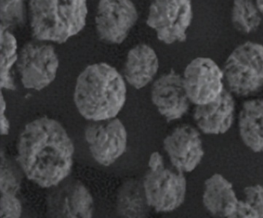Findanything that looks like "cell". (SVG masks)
I'll return each mask as SVG.
<instances>
[{
	"mask_svg": "<svg viewBox=\"0 0 263 218\" xmlns=\"http://www.w3.org/2000/svg\"><path fill=\"white\" fill-rule=\"evenodd\" d=\"M47 212L51 217H92L93 197L84 184L70 181L52 192L47 199Z\"/></svg>",
	"mask_w": 263,
	"mask_h": 218,
	"instance_id": "cell-11",
	"label": "cell"
},
{
	"mask_svg": "<svg viewBox=\"0 0 263 218\" xmlns=\"http://www.w3.org/2000/svg\"><path fill=\"white\" fill-rule=\"evenodd\" d=\"M29 6L36 40L62 44L85 26L87 0H30Z\"/></svg>",
	"mask_w": 263,
	"mask_h": 218,
	"instance_id": "cell-3",
	"label": "cell"
},
{
	"mask_svg": "<svg viewBox=\"0 0 263 218\" xmlns=\"http://www.w3.org/2000/svg\"><path fill=\"white\" fill-rule=\"evenodd\" d=\"M152 100L167 121L181 118L189 110L191 102L183 76L174 70L161 75L152 86Z\"/></svg>",
	"mask_w": 263,
	"mask_h": 218,
	"instance_id": "cell-12",
	"label": "cell"
},
{
	"mask_svg": "<svg viewBox=\"0 0 263 218\" xmlns=\"http://www.w3.org/2000/svg\"><path fill=\"white\" fill-rule=\"evenodd\" d=\"M238 126L244 144L254 152H263V100H249L243 104Z\"/></svg>",
	"mask_w": 263,
	"mask_h": 218,
	"instance_id": "cell-17",
	"label": "cell"
},
{
	"mask_svg": "<svg viewBox=\"0 0 263 218\" xmlns=\"http://www.w3.org/2000/svg\"><path fill=\"white\" fill-rule=\"evenodd\" d=\"M235 101L231 92L224 89L211 102L198 104L194 111V120L203 133L224 134L230 128L234 119Z\"/></svg>",
	"mask_w": 263,
	"mask_h": 218,
	"instance_id": "cell-14",
	"label": "cell"
},
{
	"mask_svg": "<svg viewBox=\"0 0 263 218\" xmlns=\"http://www.w3.org/2000/svg\"><path fill=\"white\" fill-rule=\"evenodd\" d=\"M164 147L172 165L182 172H192L204 156L199 132L189 125L174 130L164 140Z\"/></svg>",
	"mask_w": 263,
	"mask_h": 218,
	"instance_id": "cell-13",
	"label": "cell"
},
{
	"mask_svg": "<svg viewBox=\"0 0 263 218\" xmlns=\"http://www.w3.org/2000/svg\"><path fill=\"white\" fill-rule=\"evenodd\" d=\"M147 24L160 41L171 45L185 41L193 18L192 0H149Z\"/></svg>",
	"mask_w": 263,
	"mask_h": 218,
	"instance_id": "cell-5",
	"label": "cell"
},
{
	"mask_svg": "<svg viewBox=\"0 0 263 218\" xmlns=\"http://www.w3.org/2000/svg\"><path fill=\"white\" fill-rule=\"evenodd\" d=\"M255 2H256L257 6L261 12V15H263V0H255Z\"/></svg>",
	"mask_w": 263,
	"mask_h": 218,
	"instance_id": "cell-27",
	"label": "cell"
},
{
	"mask_svg": "<svg viewBox=\"0 0 263 218\" xmlns=\"http://www.w3.org/2000/svg\"><path fill=\"white\" fill-rule=\"evenodd\" d=\"M164 165V159L161 154L158 152H154L151 155L149 159L148 167L150 169H156L161 166Z\"/></svg>",
	"mask_w": 263,
	"mask_h": 218,
	"instance_id": "cell-26",
	"label": "cell"
},
{
	"mask_svg": "<svg viewBox=\"0 0 263 218\" xmlns=\"http://www.w3.org/2000/svg\"><path fill=\"white\" fill-rule=\"evenodd\" d=\"M1 88L15 90L14 79L12 74V68L17 62V41L14 35L8 29L1 27Z\"/></svg>",
	"mask_w": 263,
	"mask_h": 218,
	"instance_id": "cell-19",
	"label": "cell"
},
{
	"mask_svg": "<svg viewBox=\"0 0 263 218\" xmlns=\"http://www.w3.org/2000/svg\"><path fill=\"white\" fill-rule=\"evenodd\" d=\"M186 185L182 171L164 165L149 169L143 181L147 204L157 212L173 211L179 207L185 198Z\"/></svg>",
	"mask_w": 263,
	"mask_h": 218,
	"instance_id": "cell-7",
	"label": "cell"
},
{
	"mask_svg": "<svg viewBox=\"0 0 263 218\" xmlns=\"http://www.w3.org/2000/svg\"><path fill=\"white\" fill-rule=\"evenodd\" d=\"M138 18L132 0H100L95 18L98 36L108 44H121Z\"/></svg>",
	"mask_w": 263,
	"mask_h": 218,
	"instance_id": "cell-9",
	"label": "cell"
},
{
	"mask_svg": "<svg viewBox=\"0 0 263 218\" xmlns=\"http://www.w3.org/2000/svg\"><path fill=\"white\" fill-rule=\"evenodd\" d=\"M22 205L16 195L1 193L0 216L4 218L21 217Z\"/></svg>",
	"mask_w": 263,
	"mask_h": 218,
	"instance_id": "cell-24",
	"label": "cell"
},
{
	"mask_svg": "<svg viewBox=\"0 0 263 218\" xmlns=\"http://www.w3.org/2000/svg\"><path fill=\"white\" fill-rule=\"evenodd\" d=\"M38 41L24 45L16 64L24 87L41 91L56 78L59 59L53 46Z\"/></svg>",
	"mask_w": 263,
	"mask_h": 218,
	"instance_id": "cell-6",
	"label": "cell"
},
{
	"mask_svg": "<svg viewBox=\"0 0 263 218\" xmlns=\"http://www.w3.org/2000/svg\"><path fill=\"white\" fill-rule=\"evenodd\" d=\"M228 90L238 96L256 93L263 87V46L246 41L234 49L222 69Z\"/></svg>",
	"mask_w": 263,
	"mask_h": 218,
	"instance_id": "cell-4",
	"label": "cell"
},
{
	"mask_svg": "<svg viewBox=\"0 0 263 218\" xmlns=\"http://www.w3.org/2000/svg\"><path fill=\"white\" fill-rule=\"evenodd\" d=\"M238 200L233 186L222 175L215 173L204 183L203 204L215 216L233 218Z\"/></svg>",
	"mask_w": 263,
	"mask_h": 218,
	"instance_id": "cell-15",
	"label": "cell"
},
{
	"mask_svg": "<svg viewBox=\"0 0 263 218\" xmlns=\"http://www.w3.org/2000/svg\"><path fill=\"white\" fill-rule=\"evenodd\" d=\"M17 151L26 176L44 188L59 185L71 172L74 146L56 120L42 117L28 123L20 135Z\"/></svg>",
	"mask_w": 263,
	"mask_h": 218,
	"instance_id": "cell-1",
	"label": "cell"
},
{
	"mask_svg": "<svg viewBox=\"0 0 263 218\" xmlns=\"http://www.w3.org/2000/svg\"><path fill=\"white\" fill-rule=\"evenodd\" d=\"M6 111H7V102L4 99V95L1 93V135H7L10 130V122L5 115Z\"/></svg>",
	"mask_w": 263,
	"mask_h": 218,
	"instance_id": "cell-25",
	"label": "cell"
},
{
	"mask_svg": "<svg viewBox=\"0 0 263 218\" xmlns=\"http://www.w3.org/2000/svg\"><path fill=\"white\" fill-rule=\"evenodd\" d=\"M19 172L6 158L4 151L1 153L0 167V191L1 193L16 195L21 188Z\"/></svg>",
	"mask_w": 263,
	"mask_h": 218,
	"instance_id": "cell-23",
	"label": "cell"
},
{
	"mask_svg": "<svg viewBox=\"0 0 263 218\" xmlns=\"http://www.w3.org/2000/svg\"><path fill=\"white\" fill-rule=\"evenodd\" d=\"M244 201H238L234 218H263V187L248 186L243 190Z\"/></svg>",
	"mask_w": 263,
	"mask_h": 218,
	"instance_id": "cell-21",
	"label": "cell"
},
{
	"mask_svg": "<svg viewBox=\"0 0 263 218\" xmlns=\"http://www.w3.org/2000/svg\"><path fill=\"white\" fill-rule=\"evenodd\" d=\"M146 200L144 186L129 181L123 186L118 197V209L125 217H141L145 210Z\"/></svg>",
	"mask_w": 263,
	"mask_h": 218,
	"instance_id": "cell-20",
	"label": "cell"
},
{
	"mask_svg": "<svg viewBox=\"0 0 263 218\" xmlns=\"http://www.w3.org/2000/svg\"><path fill=\"white\" fill-rule=\"evenodd\" d=\"M85 139L93 159L103 166L111 165L127 147V132L118 118L93 121L85 129Z\"/></svg>",
	"mask_w": 263,
	"mask_h": 218,
	"instance_id": "cell-8",
	"label": "cell"
},
{
	"mask_svg": "<svg viewBox=\"0 0 263 218\" xmlns=\"http://www.w3.org/2000/svg\"><path fill=\"white\" fill-rule=\"evenodd\" d=\"M125 81L107 63L87 66L78 76L73 100L80 114L92 121L115 118L126 101Z\"/></svg>",
	"mask_w": 263,
	"mask_h": 218,
	"instance_id": "cell-2",
	"label": "cell"
},
{
	"mask_svg": "<svg viewBox=\"0 0 263 218\" xmlns=\"http://www.w3.org/2000/svg\"><path fill=\"white\" fill-rule=\"evenodd\" d=\"M183 79L189 100L196 105L211 102L224 89L223 71L205 57L192 60L185 68Z\"/></svg>",
	"mask_w": 263,
	"mask_h": 218,
	"instance_id": "cell-10",
	"label": "cell"
},
{
	"mask_svg": "<svg viewBox=\"0 0 263 218\" xmlns=\"http://www.w3.org/2000/svg\"><path fill=\"white\" fill-rule=\"evenodd\" d=\"M262 17L255 0H234L231 20L238 32L249 34L256 30Z\"/></svg>",
	"mask_w": 263,
	"mask_h": 218,
	"instance_id": "cell-18",
	"label": "cell"
},
{
	"mask_svg": "<svg viewBox=\"0 0 263 218\" xmlns=\"http://www.w3.org/2000/svg\"><path fill=\"white\" fill-rule=\"evenodd\" d=\"M159 68L156 52L145 44L129 51L124 74L127 82L136 89L145 87L153 80Z\"/></svg>",
	"mask_w": 263,
	"mask_h": 218,
	"instance_id": "cell-16",
	"label": "cell"
},
{
	"mask_svg": "<svg viewBox=\"0 0 263 218\" xmlns=\"http://www.w3.org/2000/svg\"><path fill=\"white\" fill-rule=\"evenodd\" d=\"M26 18L25 0H1V27L8 30L21 27L26 23Z\"/></svg>",
	"mask_w": 263,
	"mask_h": 218,
	"instance_id": "cell-22",
	"label": "cell"
}]
</instances>
